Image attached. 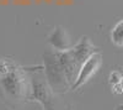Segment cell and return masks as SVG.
Returning a JSON list of instances; mask_svg holds the SVG:
<instances>
[{
	"label": "cell",
	"mask_w": 123,
	"mask_h": 110,
	"mask_svg": "<svg viewBox=\"0 0 123 110\" xmlns=\"http://www.w3.org/2000/svg\"><path fill=\"white\" fill-rule=\"evenodd\" d=\"M46 77L50 89L54 92H65L67 89H71V83L62 66L57 51H47L43 55Z\"/></svg>",
	"instance_id": "obj_2"
},
{
	"label": "cell",
	"mask_w": 123,
	"mask_h": 110,
	"mask_svg": "<svg viewBox=\"0 0 123 110\" xmlns=\"http://www.w3.org/2000/svg\"><path fill=\"white\" fill-rule=\"evenodd\" d=\"M31 78L11 59H0V88L11 100H22L31 92Z\"/></svg>",
	"instance_id": "obj_1"
},
{
	"label": "cell",
	"mask_w": 123,
	"mask_h": 110,
	"mask_svg": "<svg viewBox=\"0 0 123 110\" xmlns=\"http://www.w3.org/2000/svg\"><path fill=\"white\" fill-rule=\"evenodd\" d=\"M48 43L52 46L54 51L58 52H64L71 48V41H70L69 34L62 26H57L52 31V34L48 37Z\"/></svg>",
	"instance_id": "obj_5"
},
{
	"label": "cell",
	"mask_w": 123,
	"mask_h": 110,
	"mask_svg": "<svg viewBox=\"0 0 123 110\" xmlns=\"http://www.w3.org/2000/svg\"><path fill=\"white\" fill-rule=\"evenodd\" d=\"M111 41L117 47H123V19L112 27L111 30Z\"/></svg>",
	"instance_id": "obj_7"
},
{
	"label": "cell",
	"mask_w": 123,
	"mask_h": 110,
	"mask_svg": "<svg viewBox=\"0 0 123 110\" xmlns=\"http://www.w3.org/2000/svg\"><path fill=\"white\" fill-rule=\"evenodd\" d=\"M101 64H102V55L100 52L92 53L83 63V66H81L80 71H79V74H78V78H76L74 85L71 87V89H73V90H76V89H79L80 87L86 84L90 79L97 73Z\"/></svg>",
	"instance_id": "obj_3"
},
{
	"label": "cell",
	"mask_w": 123,
	"mask_h": 110,
	"mask_svg": "<svg viewBox=\"0 0 123 110\" xmlns=\"http://www.w3.org/2000/svg\"><path fill=\"white\" fill-rule=\"evenodd\" d=\"M118 110H123V106H121V108H118Z\"/></svg>",
	"instance_id": "obj_9"
},
{
	"label": "cell",
	"mask_w": 123,
	"mask_h": 110,
	"mask_svg": "<svg viewBox=\"0 0 123 110\" xmlns=\"http://www.w3.org/2000/svg\"><path fill=\"white\" fill-rule=\"evenodd\" d=\"M122 79H123V76H122V73L118 72V71H112V72L110 73V76H108V82H110L111 85L118 84Z\"/></svg>",
	"instance_id": "obj_8"
},
{
	"label": "cell",
	"mask_w": 123,
	"mask_h": 110,
	"mask_svg": "<svg viewBox=\"0 0 123 110\" xmlns=\"http://www.w3.org/2000/svg\"><path fill=\"white\" fill-rule=\"evenodd\" d=\"M31 94L35 100H38L44 110L52 109V94L48 82L41 78H31Z\"/></svg>",
	"instance_id": "obj_4"
},
{
	"label": "cell",
	"mask_w": 123,
	"mask_h": 110,
	"mask_svg": "<svg viewBox=\"0 0 123 110\" xmlns=\"http://www.w3.org/2000/svg\"><path fill=\"white\" fill-rule=\"evenodd\" d=\"M70 49H71V52H73L74 57L78 59V62L81 66H83V63L92 53L96 52V48H95L94 45H92L91 40L89 37H85V36L81 38L74 47H71Z\"/></svg>",
	"instance_id": "obj_6"
}]
</instances>
